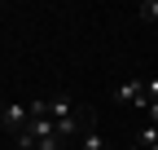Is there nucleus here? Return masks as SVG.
I'll return each instance as SVG.
<instances>
[{
  "mask_svg": "<svg viewBox=\"0 0 158 150\" xmlns=\"http://www.w3.org/2000/svg\"><path fill=\"white\" fill-rule=\"evenodd\" d=\"M114 102H123V106H149V97H145V80H127V84H118L114 88Z\"/></svg>",
  "mask_w": 158,
  "mask_h": 150,
  "instance_id": "nucleus-1",
  "label": "nucleus"
},
{
  "mask_svg": "<svg viewBox=\"0 0 158 150\" xmlns=\"http://www.w3.org/2000/svg\"><path fill=\"white\" fill-rule=\"evenodd\" d=\"M27 124H31V110H27V106H18V102H9V106H5V128L22 133Z\"/></svg>",
  "mask_w": 158,
  "mask_h": 150,
  "instance_id": "nucleus-2",
  "label": "nucleus"
},
{
  "mask_svg": "<svg viewBox=\"0 0 158 150\" xmlns=\"http://www.w3.org/2000/svg\"><path fill=\"white\" fill-rule=\"evenodd\" d=\"M79 150H110V146H106V137L97 133V128H84V133H79Z\"/></svg>",
  "mask_w": 158,
  "mask_h": 150,
  "instance_id": "nucleus-3",
  "label": "nucleus"
},
{
  "mask_svg": "<svg viewBox=\"0 0 158 150\" xmlns=\"http://www.w3.org/2000/svg\"><path fill=\"white\" fill-rule=\"evenodd\" d=\"M136 13H141V18H145V22H154V18H158V0H145V5H141V9H136Z\"/></svg>",
  "mask_w": 158,
  "mask_h": 150,
  "instance_id": "nucleus-4",
  "label": "nucleus"
},
{
  "mask_svg": "<svg viewBox=\"0 0 158 150\" xmlns=\"http://www.w3.org/2000/svg\"><path fill=\"white\" fill-rule=\"evenodd\" d=\"M145 97H149V102H158V80H145Z\"/></svg>",
  "mask_w": 158,
  "mask_h": 150,
  "instance_id": "nucleus-5",
  "label": "nucleus"
},
{
  "mask_svg": "<svg viewBox=\"0 0 158 150\" xmlns=\"http://www.w3.org/2000/svg\"><path fill=\"white\" fill-rule=\"evenodd\" d=\"M145 115H149V124H158V102H149V106H145Z\"/></svg>",
  "mask_w": 158,
  "mask_h": 150,
  "instance_id": "nucleus-6",
  "label": "nucleus"
},
{
  "mask_svg": "<svg viewBox=\"0 0 158 150\" xmlns=\"http://www.w3.org/2000/svg\"><path fill=\"white\" fill-rule=\"evenodd\" d=\"M18 150H35V146H31V141H18Z\"/></svg>",
  "mask_w": 158,
  "mask_h": 150,
  "instance_id": "nucleus-7",
  "label": "nucleus"
},
{
  "mask_svg": "<svg viewBox=\"0 0 158 150\" xmlns=\"http://www.w3.org/2000/svg\"><path fill=\"white\" fill-rule=\"evenodd\" d=\"M0 124H5V106H0Z\"/></svg>",
  "mask_w": 158,
  "mask_h": 150,
  "instance_id": "nucleus-8",
  "label": "nucleus"
},
{
  "mask_svg": "<svg viewBox=\"0 0 158 150\" xmlns=\"http://www.w3.org/2000/svg\"><path fill=\"white\" fill-rule=\"evenodd\" d=\"M127 150H141V146H127Z\"/></svg>",
  "mask_w": 158,
  "mask_h": 150,
  "instance_id": "nucleus-9",
  "label": "nucleus"
},
{
  "mask_svg": "<svg viewBox=\"0 0 158 150\" xmlns=\"http://www.w3.org/2000/svg\"><path fill=\"white\" fill-rule=\"evenodd\" d=\"M149 150H158V146H149Z\"/></svg>",
  "mask_w": 158,
  "mask_h": 150,
  "instance_id": "nucleus-10",
  "label": "nucleus"
}]
</instances>
